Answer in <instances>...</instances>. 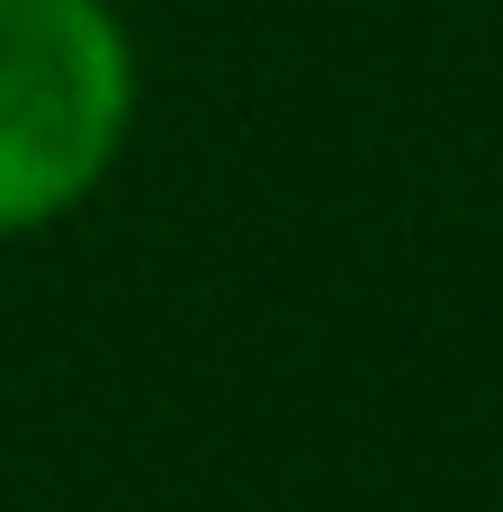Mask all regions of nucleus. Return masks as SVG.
I'll use <instances>...</instances> for the list:
<instances>
[{"label":"nucleus","instance_id":"nucleus-1","mask_svg":"<svg viewBox=\"0 0 503 512\" xmlns=\"http://www.w3.org/2000/svg\"><path fill=\"white\" fill-rule=\"evenodd\" d=\"M135 36L108 0H0V243L72 216L126 153Z\"/></svg>","mask_w":503,"mask_h":512}]
</instances>
